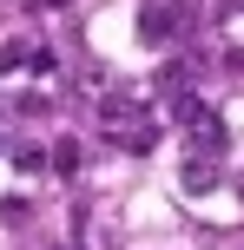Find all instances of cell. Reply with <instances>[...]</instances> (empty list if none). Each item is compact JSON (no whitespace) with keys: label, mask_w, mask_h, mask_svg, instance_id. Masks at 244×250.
Returning a JSON list of instances; mask_svg holds the SVG:
<instances>
[{"label":"cell","mask_w":244,"mask_h":250,"mask_svg":"<svg viewBox=\"0 0 244 250\" xmlns=\"http://www.w3.org/2000/svg\"><path fill=\"white\" fill-rule=\"evenodd\" d=\"M112 138H126V151H152L158 145V119L152 112H126V119L112 125Z\"/></svg>","instance_id":"4"},{"label":"cell","mask_w":244,"mask_h":250,"mask_svg":"<svg viewBox=\"0 0 244 250\" xmlns=\"http://www.w3.org/2000/svg\"><path fill=\"white\" fill-rule=\"evenodd\" d=\"M46 165H53L60 178H73V171H79V145H73V138H60V145L46 151Z\"/></svg>","instance_id":"5"},{"label":"cell","mask_w":244,"mask_h":250,"mask_svg":"<svg viewBox=\"0 0 244 250\" xmlns=\"http://www.w3.org/2000/svg\"><path fill=\"white\" fill-rule=\"evenodd\" d=\"M139 40L145 46H178L185 40V7L178 0H152V7L139 13Z\"/></svg>","instance_id":"2"},{"label":"cell","mask_w":244,"mask_h":250,"mask_svg":"<svg viewBox=\"0 0 244 250\" xmlns=\"http://www.w3.org/2000/svg\"><path fill=\"white\" fill-rule=\"evenodd\" d=\"M26 60H33V46H26V40H7V46H0V73H20Z\"/></svg>","instance_id":"7"},{"label":"cell","mask_w":244,"mask_h":250,"mask_svg":"<svg viewBox=\"0 0 244 250\" xmlns=\"http://www.w3.org/2000/svg\"><path fill=\"white\" fill-rule=\"evenodd\" d=\"M13 165H20V171H46V145L20 138V145H13Z\"/></svg>","instance_id":"6"},{"label":"cell","mask_w":244,"mask_h":250,"mask_svg":"<svg viewBox=\"0 0 244 250\" xmlns=\"http://www.w3.org/2000/svg\"><path fill=\"white\" fill-rule=\"evenodd\" d=\"M172 119H185V132H192V145L205 151V158L224 145V119L211 112L205 99H192V92H178V99H172Z\"/></svg>","instance_id":"1"},{"label":"cell","mask_w":244,"mask_h":250,"mask_svg":"<svg viewBox=\"0 0 244 250\" xmlns=\"http://www.w3.org/2000/svg\"><path fill=\"white\" fill-rule=\"evenodd\" d=\"M178 191H185V198H211V191H218V158L192 151V158L178 165Z\"/></svg>","instance_id":"3"}]
</instances>
